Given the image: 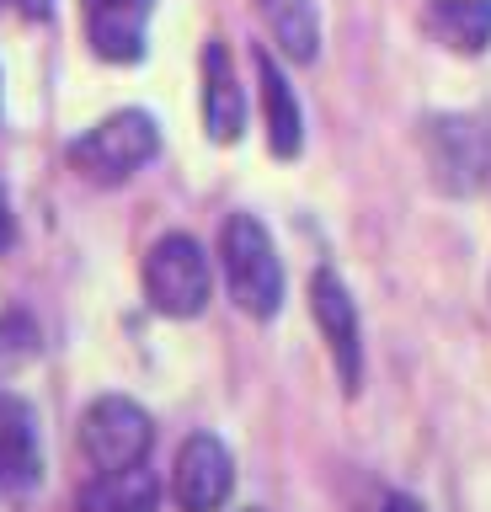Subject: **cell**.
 I'll return each instance as SVG.
<instances>
[{
    "label": "cell",
    "mask_w": 491,
    "mask_h": 512,
    "mask_svg": "<svg viewBox=\"0 0 491 512\" xmlns=\"http://www.w3.org/2000/svg\"><path fill=\"white\" fill-rule=\"evenodd\" d=\"M86 6V38L102 59L134 64L145 54V27L155 0H81Z\"/></svg>",
    "instance_id": "obj_10"
},
{
    "label": "cell",
    "mask_w": 491,
    "mask_h": 512,
    "mask_svg": "<svg viewBox=\"0 0 491 512\" xmlns=\"http://www.w3.org/2000/svg\"><path fill=\"white\" fill-rule=\"evenodd\" d=\"M161 507V480L145 464L134 470H97L81 486V512H155Z\"/></svg>",
    "instance_id": "obj_12"
},
{
    "label": "cell",
    "mask_w": 491,
    "mask_h": 512,
    "mask_svg": "<svg viewBox=\"0 0 491 512\" xmlns=\"http://www.w3.org/2000/svg\"><path fill=\"white\" fill-rule=\"evenodd\" d=\"M427 139V166L443 192H475L491 166V139L475 118H433L422 128Z\"/></svg>",
    "instance_id": "obj_6"
},
{
    "label": "cell",
    "mask_w": 491,
    "mask_h": 512,
    "mask_svg": "<svg viewBox=\"0 0 491 512\" xmlns=\"http://www.w3.org/2000/svg\"><path fill=\"white\" fill-rule=\"evenodd\" d=\"M273 43L289 54L294 64H310L321 54V16H315V0H257Z\"/></svg>",
    "instance_id": "obj_14"
},
{
    "label": "cell",
    "mask_w": 491,
    "mask_h": 512,
    "mask_svg": "<svg viewBox=\"0 0 491 512\" xmlns=\"http://www.w3.org/2000/svg\"><path fill=\"white\" fill-rule=\"evenodd\" d=\"M145 299L166 320H193L214 299V267L209 251L193 235H161L145 256Z\"/></svg>",
    "instance_id": "obj_3"
},
{
    "label": "cell",
    "mask_w": 491,
    "mask_h": 512,
    "mask_svg": "<svg viewBox=\"0 0 491 512\" xmlns=\"http://www.w3.org/2000/svg\"><path fill=\"white\" fill-rule=\"evenodd\" d=\"M203 128L214 144H235L246 128V91L235 80L230 48L219 38L203 43Z\"/></svg>",
    "instance_id": "obj_9"
},
{
    "label": "cell",
    "mask_w": 491,
    "mask_h": 512,
    "mask_svg": "<svg viewBox=\"0 0 491 512\" xmlns=\"http://www.w3.org/2000/svg\"><path fill=\"white\" fill-rule=\"evenodd\" d=\"M43 475L38 416L22 395L0 390V491H27Z\"/></svg>",
    "instance_id": "obj_8"
},
{
    "label": "cell",
    "mask_w": 491,
    "mask_h": 512,
    "mask_svg": "<svg viewBox=\"0 0 491 512\" xmlns=\"http://www.w3.org/2000/svg\"><path fill=\"white\" fill-rule=\"evenodd\" d=\"M219 262H225L230 299L241 304L251 320H273L283 304V262L262 219L230 214L219 230Z\"/></svg>",
    "instance_id": "obj_1"
},
{
    "label": "cell",
    "mask_w": 491,
    "mask_h": 512,
    "mask_svg": "<svg viewBox=\"0 0 491 512\" xmlns=\"http://www.w3.org/2000/svg\"><path fill=\"white\" fill-rule=\"evenodd\" d=\"M235 491V459L225 438L214 432H193L177 448V464H171V502L177 512H219Z\"/></svg>",
    "instance_id": "obj_5"
},
{
    "label": "cell",
    "mask_w": 491,
    "mask_h": 512,
    "mask_svg": "<svg viewBox=\"0 0 491 512\" xmlns=\"http://www.w3.org/2000/svg\"><path fill=\"white\" fill-rule=\"evenodd\" d=\"M241 512H262V507H241Z\"/></svg>",
    "instance_id": "obj_19"
},
{
    "label": "cell",
    "mask_w": 491,
    "mask_h": 512,
    "mask_svg": "<svg viewBox=\"0 0 491 512\" xmlns=\"http://www.w3.org/2000/svg\"><path fill=\"white\" fill-rule=\"evenodd\" d=\"M150 443L155 422L129 395H97L81 411V454L91 459V470H134L150 459Z\"/></svg>",
    "instance_id": "obj_4"
},
{
    "label": "cell",
    "mask_w": 491,
    "mask_h": 512,
    "mask_svg": "<svg viewBox=\"0 0 491 512\" xmlns=\"http://www.w3.org/2000/svg\"><path fill=\"white\" fill-rule=\"evenodd\" d=\"M310 310H315V326H321L326 347H331V363L347 390H358L363 379V331H358V304L347 294V283L337 278L331 267H321L310 278Z\"/></svg>",
    "instance_id": "obj_7"
},
{
    "label": "cell",
    "mask_w": 491,
    "mask_h": 512,
    "mask_svg": "<svg viewBox=\"0 0 491 512\" xmlns=\"http://www.w3.org/2000/svg\"><path fill=\"white\" fill-rule=\"evenodd\" d=\"M257 80H262V123H267V144H273L278 160H294L299 144H305V112L294 102L289 75L278 70V59L257 48Z\"/></svg>",
    "instance_id": "obj_11"
},
{
    "label": "cell",
    "mask_w": 491,
    "mask_h": 512,
    "mask_svg": "<svg viewBox=\"0 0 491 512\" xmlns=\"http://www.w3.org/2000/svg\"><path fill=\"white\" fill-rule=\"evenodd\" d=\"M11 235H17V224H11V198H6V187H0V251L11 246Z\"/></svg>",
    "instance_id": "obj_17"
},
{
    "label": "cell",
    "mask_w": 491,
    "mask_h": 512,
    "mask_svg": "<svg viewBox=\"0 0 491 512\" xmlns=\"http://www.w3.org/2000/svg\"><path fill=\"white\" fill-rule=\"evenodd\" d=\"M17 6H22L27 16H43V11H49V6H54V0H17Z\"/></svg>",
    "instance_id": "obj_18"
},
{
    "label": "cell",
    "mask_w": 491,
    "mask_h": 512,
    "mask_svg": "<svg viewBox=\"0 0 491 512\" xmlns=\"http://www.w3.org/2000/svg\"><path fill=\"white\" fill-rule=\"evenodd\" d=\"M155 150H161L155 118L139 107H123V112H107L102 123H91L86 134L70 144V166L97 187H118V182H129L139 166H150Z\"/></svg>",
    "instance_id": "obj_2"
},
{
    "label": "cell",
    "mask_w": 491,
    "mask_h": 512,
    "mask_svg": "<svg viewBox=\"0 0 491 512\" xmlns=\"http://www.w3.org/2000/svg\"><path fill=\"white\" fill-rule=\"evenodd\" d=\"M379 512H427L417 496H406V491H390L385 502H379Z\"/></svg>",
    "instance_id": "obj_16"
},
{
    "label": "cell",
    "mask_w": 491,
    "mask_h": 512,
    "mask_svg": "<svg viewBox=\"0 0 491 512\" xmlns=\"http://www.w3.org/2000/svg\"><path fill=\"white\" fill-rule=\"evenodd\" d=\"M33 358H38V326H33V315H22V310L0 315V379L22 374Z\"/></svg>",
    "instance_id": "obj_15"
},
{
    "label": "cell",
    "mask_w": 491,
    "mask_h": 512,
    "mask_svg": "<svg viewBox=\"0 0 491 512\" xmlns=\"http://www.w3.org/2000/svg\"><path fill=\"white\" fill-rule=\"evenodd\" d=\"M422 22L454 54H481L491 43V0H433Z\"/></svg>",
    "instance_id": "obj_13"
}]
</instances>
